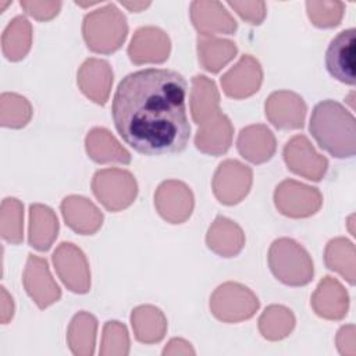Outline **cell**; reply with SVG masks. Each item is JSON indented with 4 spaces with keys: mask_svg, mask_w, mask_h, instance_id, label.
<instances>
[{
    "mask_svg": "<svg viewBox=\"0 0 356 356\" xmlns=\"http://www.w3.org/2000/svg\"><path fill=\"white\" fill-rule=\"evenodd\" d=\"M238 53L232 40L221 39L210 35L197 36V57L200 65L209 72H218Z\"/></svg>",
    "mask_w": 356,
    "mask_h": 356,
    "instance_id": "28",
    "label": "cell"
},
{
    "mask_svg": "<svg viewBox=\"0 0 356 356\" xmlns=\"http://www.w3.org/2000/svg\"><path fill=\"white\" fill-rule=\"evenodd\" d=\"M263 82L260 63L250 54H243L238 63L221 76L224 93L232 99H245L254 95Z\"/></svg>",
    "mask_w": 356,
    "mask_h": 356,
    "instance_id": "15",
    "label": "cell"
},
{
    "mask_svg": "<svg viewBox=\"0 0 356 356\" xmlns=\"http://www.w3.org/2000/svg\"><path fill=\"white\" fill-rule=\"evenodd\" d=\"M228 6L234 8L242 19L252 25H259L266 18L264 1H228Z\"/></svg>",
    "mask_w": 356,
    "mask_h": 356,
    "instance_id": "37",
    "label": "cell"
},
{
    "mask_svg": "<svg viewBox=\"0 0 356 356\" xmlns=\"http://www.w3.org/2000/svg\"><path fill=\"white\" fill-rule=\"evenodd\" d=\"M260 302L245 285L234 281L218 285L210 296L211 314L224 323H239L254 316Z\"/></svg>",
    "mask_w": 356,
    "mask_h": 356,
    "instance_id": "5",
    "label": "cell"
},
{
    "mask_svg": "<svg viewBox=\"0 0 356 356\" xmlns=\"http://www.w3.org/2000/svg\"><path fill=\"white\" fill-rule=\"evenodd\" d=\"M0 292H1L0 318H1L3 324H7L13 318V316H14V302H13V298L8 295V292L6 291L4 286H1Z\"/></svg>",
    "mask_w": 356,
    "mask_h": 356,
    "instance_id": "41",
    "label": "cell"
},
{
    "mask_svg": "<svg viewBox=\"0 0 356 356\" xmlns=\"http://www.w3.org/2000/svg\"><path fill=\"white\" fill-rule=\"evenodd\" d=\"M60 209L65 224L81 235H92L103 224V213L83 196L70 195L64 197Z\"/></svg>",
    "mask_w": 356,
    "mask_h": 356,
    "instance_id": "22",
    "label": "cell"
},
{
    "mask_svg": "<svg viewBox=\"0 0 356 356\" xmlns=\"http://www.w3.org/2000/svg\"><path fill=\"white\" fill-rule=\"evenodd\" d=\"M268 266L274 277L289 286L306 285L314 275L310 254L300 243L291 238H278L271 243Z\"/></svg>",
    "mask_w": 356,
    "mask_h": 356,
    "instance_id": "4",
    "label": "cell"
},
{
    "mask_svg": "<svg viewBox=\"0 0 356 356\" xmlns=\"http://www.w3.org/2000/svg\"><path fill=\"white\" fill-rule=\"evenodd\" d=\"M131 324L135 338L142 343L160 342L167 332L164 313L152 305H142L132 310Z\"/></svg>",
    "mask_w": 356,
    "mask_h": 356,
    "instance_id": "27",
    "label": "cell"
},
{
    "mask_svg": "<svg viewBox=\"0 0 356 356\" xmlns=\"http://www.w3.org/2000/svg\"><path fill=\"white\" fill-rule=\"evenodd\" d=\"M92 191L108 211H120L134 203L138 184L128 170L103 168L96 171L92 178Z\"/></svg>",
    "mask_w": 356,
    "mask_h": 356,
    "instance_id": "6",
    "label": "cell"
},
{
    "mask_svg": "<svg viewBox=\"0 0 356 356\" xmlns=\"http://www.w3.org/2000/svg\"><path fill=\"white\" fill-rule=\"evenodd\" d=\"M32 118V106L26 97L18 93H1L0 124L7 128H22Z\"/></svg>",
    "mask_w": 356,
    "mask_h": 356,
    "instance_id": "34",
    "label": "cell"
},
{
    "mask_svg": "<svg viewBox=\"0 0 356 356\" xmlns=\"http://www.w3.org/2000/svg\"><path fill=\"white\" fill-rule=\"evenodd\" d=\"M309 129L321 149L338 159L355 156L356 122L341 103L327 99L312 111Z\"/></svg>",
    "mask_w": 356,
    "mask_h": 356,
    "instance_id": "2",
    "label": "cell"
},
{
    "mask_svg": "<svg viewBox=\"0 0 356 356\" xmlns=\"http://www.w3.org/2000/svg\"><path fill=\"white\" fill-rule=\"evenodd\" d=\"M236 147L239 154L253 164L268 161L277 149L275 136L267 125L253 124L241 129Z\"/></svg>",
    "mask_w": 356,
    "mask_h": 356,
    "instance_id": "21",
    "label": "cell"
},
{
    "mask_svg": "<svg viewBox=\"0 0 356 356\" xmlns=\"http://www.w3.org/2000/svg\"><path fill=\"white\" fill-rule=\"evenodd\" d=\"M278 211L291 218H305L316 214L323 204L321 192L295 179H284L274 191Z\"/></svg>",
    "mask_w": 356,
    "mask_h": 356,
    "instance_id": "7",
    "label": "cell"
},
{
    "mask_svg": "<svg viewBox=\"0 0 356 356\" xmlns=\"http://www.w3.org/2000/svg\"><path fill=\"white\" fill-rule=\"evenodd\" d=\"M53 264L63 284L75 293L90 289V270L85 253L71 242L60 243L53 253Z\"/></svg>",
    "mask_w": 356,
    "mask_h": 356,
    "instance_id": "9",
    "label": "cell"
},
{
    "mask_svg": "<svg viewBox=\"0 0 356 356\" xmlns=\"http://www.w3.org/2000/svg\"><path fill=\"white\" fill-rule=\"evenodd\" d=\"M97 320L88 312L76 313L67 330V342L76 356H92L95 353Z\"/></svg>",
    "mask_w": 356,
    "mask_h": 356,
    "instance_id": "29",
    "label": "cell"
},
{
    "mask_svg": "<svg viewBox=\"0 0 356 356\" xmlns=\"http://www.w3.org/2000/svg\"><path fill=\"white\" fill-rule=\"evenodd\" d=\"M355 325L348 324L339 328L335 342L341 355L355 356L356 355V338H355Z\"/></svg>",
    "mask_w": 356,
    "mask_h": 356,
    "instance_id": "39",
    "label": "cell"
},
{
    "mask_svg": "<svg viewBox=\"0 0 356 356\" xmlns=\"http://www.w3.org/2000/svg\"><path fill=\"white\" fill-rule=\"evenodd\" d=\"M19 6L25 10V13L33 17L38 21H49L54 18L60 8L61 1H21Z\"/></svg>",
    "mask_w": 356,
    "mask_h": 356,
    "instance_id": "38",
    "label": "cell"
},
{
    "mask_svg": "<svg viewBox=\"0 0 356 356\" xmlns=\"http://www.w3.org/2000/svg\"><path fill=\"white\" fill-rule=\"evenodd\" d=\"M58 228L57 216L49 206L31 204L28 241L32 248L40 252L49 250L57 238Z\"/></svg>",
    "mask_w": 356,
    "mask_h": 356,
    "instance_id": "25",
    "label": "cell"
},
{
    "mask_svg": "<svg viewBox=\"0 0 356 356\" xmlns=\"http://www.w3.org/2000/svg\"><path fill=\"white\" fill-rule=\"evenodd\" d=\"M113 70L106 60L88 58L82 63L76 74L81 92L97 104H106L113 85Z\"/></svg>",
    "mask_w": 356,
    "mask_h": 356,
    "instance_id": "18",
    "label": "cell"
},
{
    "mask_svg": "<svg viewBox=\"0 0 356 356\" xmlns=\"http://www.w3.org/2000/svg\"><path fill=\"white\" fill-rule=\"evenodd\" d=\"M284 160L292 172L310 181H320L328 168V160L316 152L305 135H295L286 142Z\"/></svg>",
    "mask_w": 356,
    "mask_h": 356,
    "instance_id": "11",
    "label": "cell"
},
{
    "mask_svg": "<svg viewBox=\"0 0 356 356\" xmlns=\"http://www.w3.org/2000/svg\"><path fill=\"white\" fill-rule=\"evenodd\" d=\"M171 50L168 35L157 26H140L135 31L128 46V56L134 64L164 63Z\"/></svg>",
    "mask_w": 356,
    "mask_h": 356,
    "instance_id": "14",
    "label": "cell"
},
{
    "mask_svg": "<svg viewBox=\"0 0 356 356\" xmlns=\"http://www.w3.org/2000/svg\"><path fill=\"white\" fill-rule=\"evenodd\" d=\"M82 35L92 51L110 54L118 50L127 39V18L115 4L108 3L85 15Z\"/></svg>",
    "mask_w": 356,
    "mask_h": 356,
    "instance_id": "3",
    "label": "cell"
},
{
    "mask_svg": "<svg viewBox=\"0 0 356 356\" xmlns=\"http://www.w3.org/2000/svg\"><path fill=\"white\" fill-rule=\"evenodd\" d=\"M32 25L24 15L14 17L1 35V50L7 60L19 61L31 50Z\"/></svg>",
    "mask_w": 356,
    "mask_h": 356,
    "instance_id": "30",
    "label": "cell"
},
{
    "mask_svg": "<svg viewBox=\"0 0 356 356\" xmlns=\"http://www.w3.org/2000/svg\"><path fill=\"white\" fill-rule=\"evenodd\" d=\"M0 234L13 245H18L24 239V206L15 197H6L1 202Z\"/></svg>",
    "mask_w": 356,
    "mask_h": 356,
    "instance_id": "33",
    "label": "cell"
},
{
    "mask_svg": "<svg viewBox=\"0 0 356 356\" xmlns=\"http://www.w3.org/2000/svg\"><path fill=\"white\" fill-rule=\"evenodd\" d=\"M206 245L221 257H234L245 246V234L235 221L218 216L207 229Z\"/></svg>",
    "mask_w": 356,
    "mask_h": 356,
    "instance_id": "23",
    "label": "cell"
},
{
    "mask_svg": "<svg viewBox=\"0 0 356 356\" xmlns=\"http://www.w3.org/2000/svg\"><path fill=\"white\" fill-rule=\"evenodd\" d=\"M191 19L199 35H232L238 24L220 1H192Z\"/></svg>",
    "mask_w": 356,
    "mask_h": 356,
    "instance_id": "17",
    "label": "cell"
},
{
    "mask_svg": "<svg viewBox=\"0 0 356 356\" xmlns=\"http://www.w3.org/2000/svg\"><path fill=\"white\" fill-rule=\"evenodd\" d=\"M253 182L252 168L238 160H224L218 164L211 186L216 199L227 206H234L245 199Z\"/></svg>",
    "mask_w": 356,
    "mask_h": 356,
    "instance_id": "8",
    "label": "cell"
},
{
    "mask_svg": "<svg viewBox=\"0 0 356 356\" xmlns=\"http://www.w3.org/2000/svg\"><path fill=\"white\" fill-rule=\"evenodd\" d=\"M191 114L192 120L200 125L213 114L220 111V93L210 78L206 75H195L191 88Z\"/></svg>",
    "mask_w": 356,
    "mask_h": 356,
    "instance_id": "26",
    "label": "cell"
},
{
    "mask_svg": "<svg viewBox=\"0 0 356 356\" xmlns=\"http://www.w3.org/2000/svg\"><path fill=\"white\" fill-rule=\"evenodd\" d=\"M234 127L229 118L220 110L202 122L195 135L197 150L211 156L224 154L232 145Z\"/></svg>",
    "mask_w": 356,
    "mask_h": 356,
    "instance_id": "20",
    "label": "cell"
},
{
    "mask_svg": "<svg viewBox=\"0 0 356 356\" xmlns=\"http://www.w3.org/2000/svg\"><path fill=\"white\" fill-rule=\"evenodd\" d=\"M355 28L339 32L325 53L330 75L346 85H355Z\"/></svg>",
    "mask_w": 356,
    "mask_h": 356,
    "instance_id": "16",
    "label": "cell"
},
{
    "mask_svg": "<svg viewBox=\"0 0 356 356\" xmlns=\"http://www.w3.org/2000/svg\"><path fill=\"white\" fill-rule=\"evenodd\" d=\"M186 89L185 78L167 68H146L122 78L111 115L124 142L146 156L182 152L191 136Z\"/></svg>",
    "mask_w": 356,
    "mask_h": 356,
    "instance_id": "1",
    "label": "cell"
},
{
    "mask_svg": "<svg viewBox=\"0 0 356 356\" xmlns=\"http://www.w3.org/2000/svg\"><path fill=\"white\" fill-rule=\"evenodd\" d=\"M325 266L342 275L350 285L355 284L356 253L355 245L346 238H334L325 245L324 250Z\"/></svg>",
    "mask_w": 356,
    "mask_h": 356,
    "instance_id": "31",
    "label": "cell"
},
{
    "mask_svg": "<svg viewBox=\"0 0 356 356\" xmlns=\"http://www.w3.org/2000/svg\"><path fill=\"white\" fill-rule=\"evenodd\" d=\"M163 355H195L192 345L182 338H172L163 349Z\"/></svg>",
    "mask_w": 356,
    "mask_h": 356,
    "instance_id": "40",
    "label": "cell"
},
{
    "mask_svg": "<svg viewBox=\"0 0 356 356\" xmlns=\"http://www.w3.org/2000/svg\"><path fill=\"white\" fill-rule=\"evenodd\" d=\"M121 4H122L124 7H127L129 11L139 13V11H142L143 8L149 7V6H150V1H121Z\"/></svg>",
    "mask_w": 356,
    "mask_h": 356,
    "instance_id": "42",
    "label": "cell"
},
{
    "mask_svg": "<svg viewBox=\"0 0 356 356\" xmlns=\"http://www.w3.org/2000/svg\"><path fill=\"white\" fill-rule=\"evenodd\" d=\"M264 111L267 120L275 128L299 129L305 124L307 107L298 93L291 90H277L267 97Z\"/></svg>",
    "mask_w": 356,
    "mask_h": 356,
    "instance_id": "13",
    "label": "cell"
},
{
    "mask_svg": "<svg viewBox=\"0 0 356 356\" xmlns=\"http://www.w3.org/2000/svg\"><path fill=\"white\" fill-rule=\"evenodd\" d=\"M310 305L318 317L341 320L348 313L349 295L337 278L325 275L313 292Z\"/></svg>",
    "mask_w": 356,
    "mask_h": 356,
    "instance_id": "19",
    "label": "cell"
},
{
    "mask_svg": "<svg viewBox=\"0 0 356 356\" xmlns=\"http://www.w3.org/2000/svg\"><path fill=\"white\" fill-rule=\"evenodd\" d=\"M129 353V335L127 327L120 321H107L103 327L100 355L125 356Z\"/></svg>",
    "mask_w": 356,
    "mask_h": 356,
    "instance_id": "35",
    "label": "cell"
},
{
    "mask_svg": "<svg viewBox=\"0 0 356 356\" xmlns=\"http://www.w3.org/2000/svg\"><path fill=\"white\" fill-rule=\"evenodd\" d=\"M22 282L26 293L39 309H46L61 298V289L51 277L47 261L43 257L28 254Z\"/></svg>",
    "mask_w": 356,
    "mask_h": 356,
    "instance_id": "12",
    "label": "cell"
},
{
    "mask_svg": "<svg viewBox=\"0 0 356 356\" xmlns=\"http://www.w3.org/2000/svg\"><path fill=\"white\" fill-rule=\"evenodd\" d=\"M306 10L314 26L332 28L341 22L345 4L342 1H306Z\"/></svg>",
    "mask_w": 356,
    "mask_h": 356,
    "instance_id": "36",
    "label": "cell"
},
{
    "mask_svg": "<svg viewBox=\"0 0 356 356\" xmlns=\"http://www.w3.org/2000/svg\"><path fill=\"white\" fill-rule=\"evenodd\" d=\"M154 206L159 214L171 224L185 222L195 206V199L191 188L177 179L161 182L154 192Z\"/></svg>",
    "mask_w": 356,
    "mask_h": 356,
    "instance_id": "10",
    "label": "cell"
},
{
    "mask_svg": "<svg viewBox=\"0 0 356 356\" xmlns=\"http://www.w3.org/2000/svg\"><path fill=\"white\" fill-rule=\"evenodd\" d=\"M85 147L89 157L99 164L131 163L129 152L106 128H92L85 138Z\"/></svg>",
    "mask_w": 356,
    "mask_h": 356,
    "instance_id": "24",
    "label": "cell"
},
{
    "mask_svg": "<svg viewBox=\"0 0 356 356\" xmlns=\"http://www.w3.org/2000/svg\"><path fill=\"white\" fill-rule=\"evenodd\" d=\"M295 327L293 313L282 305H270L259 317V331L268 341L286 338Z\"/></svg>",
    "mask_w": 356,
    "mask_h": 356,
    "instance_id": "32",
    "label": "cell"
}]
</instances>
